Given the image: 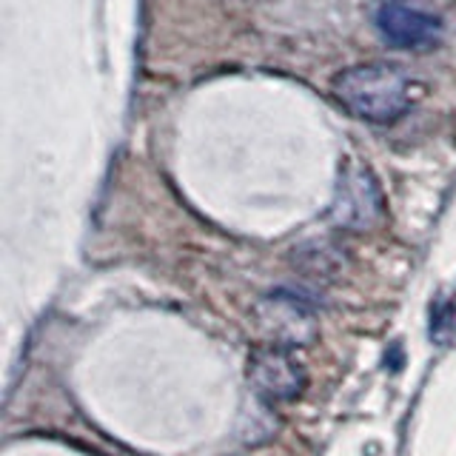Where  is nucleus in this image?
Here are the masks:
<instances>
[{
  "mask_svg": "<svg viewBox=\"0 0 456 456\" xmlns=\"http://www.w3.org/2000/svg\"><path fill=\"white\" fill-rule=\"evenodd\" d=\"M334 94L346 111L374 126L396 123L411 109L408 75L394 63H356L339 71Z\"/></svg>",
  "mask_w": 456,
  "mask_h": 456,
  "instance_id": "nucleus-1",
  "label": "nucleus"
},
{
  "mask_svg": "<svg viewBox=\"0 0 456 456\" xmlns=\"http://www.w3.org/2000/svg\"><path fill=\"white\" fill-rule=\"evenodd\" d=\"M385 217V197L377 177L368 168H346L339 177L334 203H331V220L348 232H370Z\"/></svg>",
  "mask_w": 456,
  "mask_h": 456,
  "instance_id": "nucleus-2",
  "label": "nucleus"
},
{
  "mask_svg": "<svg viewBox=\"0 0 456 456\" xmlns=\"http://www.w3.org/2000/svg\"><path fill=\"white\" fill-rule=\"evenodd\" d=\"M248 379L254 385V391L263 399H271V403L274 399L277 403H291V399L303 396L308 385L305 368L282 346L256 348L248 362Z\"/></svg>",
  "mask_w": 456,
  "mask_h": 456,
  "instance_id": "nucleus-3",
  "label": "nucleus"
},
{
  "mask_svg": "<svg viewBox=\"0 0 456 456\" xmlns=\"http://www.w3.org/2000/svg\"><path fill=\"white\" fill-rule=\"evenodd\" d=\"M260 322L268 337H274L277 346H308L317 337V317L311 305L294 297L291 291H277L260 305Z\"/></svg>",
  "mask_w": 456,
  "mask_h": 456,
  "instance_id": "nucleus-4",
  "label": "nucleus"
},
{
  "mask_svg": "<svg viewBox=\"0 0 456 456\" xmlns=\"http://www.w3.org/2000/svg\"><path fill=\"white\" fill-rule=\"evenodd\" d=\"M377 26L382 37L403 49H422L431 46L442 35V20L434 12L411 6L405 0H391L382 4L377 12Z\"/></svg>",
  "mask_w": 456,
  "mask_h": 456,
  "instance_id": "nucleus-5",
  "label": "nucleus"
},
{
  "mask_svg": "<svg viewBox=\"0 0 456 456\" xmlns=\"http://www.w3.org/2000/svg\"><path fill=\"white\" fill-rule=\"evenodd\" d=\"M451 328H453V305L448 303H439L431 314V337L434 339H448L451 334Z\"/></svg>",
  "mask_w": 456,
  "mask_h": 456,
  "instance_id": "nucleus-6",
  "label": "nucleus"
},
{
  "mask_svg": "<svg viewBox=\"0 0 456 456\" xmlns=\"http://www.w3.org/2000/svg\"><path fill=\"white\" fill-rule=\"evenodd\" d=\"M385 356H391V368H394V370L403 368V348H399V346H394L391 354H385Z\"/></svg>",
  "mask_w": 456,
  "mask_h": 456,
  "instance_id": "nucleus-7",
  "label": "nucleus"
},
{
  "mask_svg": "<svg viewBox=\"0 0 456 456\" xmlns=\"http://www.w3.org/2000/svg\"><path fill=\"white\" fill-rule=\"evenodd\" d=\"M405 4H411V6H419V0H405ZM422 9V6H419Z\"/></svg>",
  "mask_w": 456,
  "mask_h": 456,
  "instance_id": "nucleus-8",
  "label": "nucleus"
}]
</instances>
